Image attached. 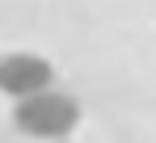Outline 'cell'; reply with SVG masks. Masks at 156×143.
<instances>
[{"label": "cell", "instance_id": "6da1fadb", "mask_svg": "<svg viewBox=\"0 0 156 143\" xmlns=\"http://www.w3.org/2000/svg\"><path fill=\"white\" fill-rule=\"evenodd\" d=\"M80 122V101L68 93H55V89H42L34 97H21L13 105V126L30 135V139H42V143H55V139H68Z\"/></svg>", "mask_w": 156, "mask_h": 143}, {"label": "cell", "instance_id": "7a4b0ae2", "mask_svg": "<svg viewBox=\"0 0 156 143\" xmlns=\"http://www.w3.org/2000/svg\"><path fill=\"white\" fill-rule=\"evenodd\" d=\"M51 80H55L51 59H42L34 51H9V55H0V93L13 97V101L51 89Z\"/></svg>", "mask_w": 156, "mask_h": 143}]
</instances>
